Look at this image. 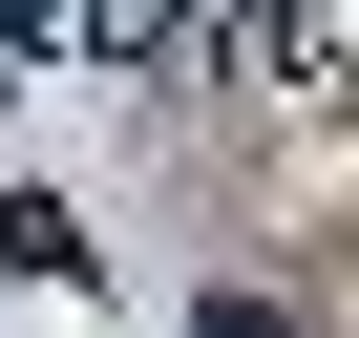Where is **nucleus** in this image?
<instances>
[{
    "instance_id": "nucleus-1",
    "label": "nucleus",
    "mask_w": 359,
    "mask_h": 338,
    "mask_svg": "<svg viewBox=\"0 0 359 338\" xmlns=\"http://www.w3.org/2000/svg\"><path fill=\"white\" fill-rule=\"evenodd\" d=\"M191 338H296V296H212V317H191Z\"/></svg>"
}]
</instances>
